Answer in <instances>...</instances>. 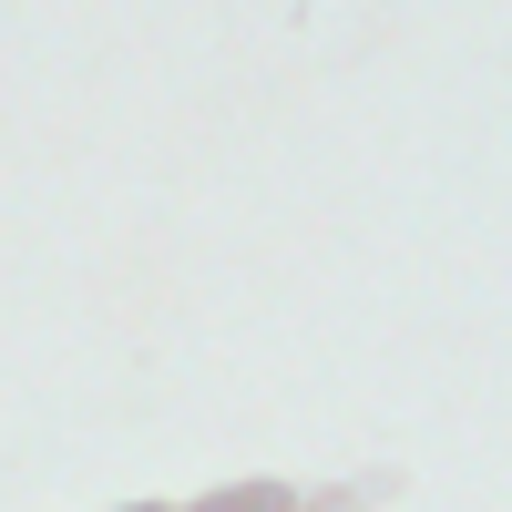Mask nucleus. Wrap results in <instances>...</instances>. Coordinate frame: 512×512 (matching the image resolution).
Here are the masks:
<instances>
[{
    "instance_id": "nucleus-1",
    "label": "nucleus",
    "mask_w": 512,
    "mask_h": 512,
    "mask_svg": "<svg viewBox=\"0 0 512 512\" xmlns=\"http://www.w3.org/2000/svg\"><path fill=\"white\" fill-rule=\"evenodd\" d=\"M134 512H164V502H134Z\"/></svg>"
}]
</instances>
